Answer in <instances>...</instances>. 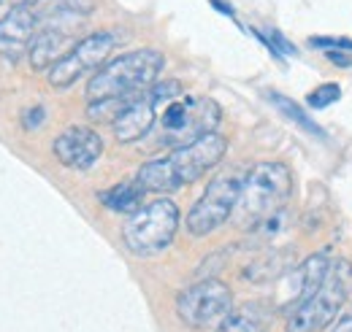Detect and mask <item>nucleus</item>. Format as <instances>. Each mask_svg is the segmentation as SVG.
<instances>
[{
    "mask_svg": "<svg viewBox=\"0 0 352 332\" xmlns=\"http://www.w3.org/2000/svg\"><path fill=\"white\" fill-rule=\"evenodd\" d=\"M225 152H228V141L220 132H209L195 143L174 149L168 157L144 163L135 181L144 187V192H174L184 184L198 181L214 165H220Z\"/></svg>",
    "mask_w": 352,
    "mask_h": 332,
    "instance_id": "obj_1",
    "label": "nucleus"
},
{
    "mask_svg": "<svg viewBox=\"0 0 352 332\" xmlns=\"http://www.w3.org/2000/svg\"><path fill=\"white\" fill-rule=\"evenodd\" d=\"M293 192V170L285 163H258L241 181V195L236 206L239 227H261L271 216H276Z\"/></svg>",
    "mask_w": 352,
    "mask_h": 332,
    "instance_id": "obj_2",
    "label": "nucleus"
},
{
    "mask_svg": "<svg viewBox=\"0 0 352 332\" xmlns=\"http://www.w3.org/2000/svg\"><path fill=\"white\" fill-rule=\"evenodd\" d=\"M166 57L157 49H135L109 60L87 84L89 103L114 100V97H138L155 86Z\"/></svg>",
    "mask_w": 352,
    "mask_h": 332,
    "instance_id": "obj_3",
    "label": "nucleus"
},
{
    "mask_svg": "<svg viewBox=\"0 0 352 332\" xmlns=\"http://www.w3.org/2000/svg\"><path fill=\"white\" fill-rule=\"evenodd\" d=\"M222 119L220 106L212 97L182 95L168 103L157 117V143L160 146H187L198 138L214 132Z\"/></svg>",
    "mask_w": 352,
    "mask_h": 332,
    "instance_id": "obj_4",
    "label": "nucleus"
},
{
    "mask_svg": "<svg viewBox=\"0 0 352 332\" xmlns=\"http://www.w3.org/2000/svg\"><path fill=\"white\" fill-rule=\"evenodd\" d=\"M350 292L352 262L350 259H339V262L331 265V273H328L325 284L290 313L285 332H322L325 327H331V322L339 316L342 305L347 303Z\"/></svg>",
    "mask_w": 352,
    "mask_h": 332,
    "instance_id": "obj_5",
    "label": "nucleus"
},
{
    "mask_svg": "<svg viewBox=\"0 0 352 332\" xmlns=\"http://www.w3.org/2000/svg\"><path fill=\"white\" fill-rule=\"evenodd\" d=\"M179 230V208L168 198H157L138 211L122 224V241L135 257H155L166 251Z\"/></svg>",
    "mask_w": 352,
    "mask_h": 332,
    "instance_id": "obj_6",
    "label": "nucleus"
},
{
    "mask_svg": "<svg viewBox=\"0 0 352 332\" xmlns=\"http://www.w3.org/2000/svg\"><path fill=\"white\" fill-rule=\"evenodd\" d=\"M120 46V33H114V30H98V33H89L87 38H82L79 43H74L65 54H63V60H57L52 68H49V84L52 86H57V89H65V86H71L74 82H79L82 76H87V73H98L106 62H109V57H111V51Z\"/></svg>",
    "mask_w": 352,
    "mask_h": 332,
    "instance_id": "obj_7",
    "label": "nucleus"
},
{
    "mask_svg": "<svg viewBox=\"0 0 352 332\" xmlns=\"http://www.w3.org/2000/svg\"><path fill=\"white\" fill-rule=\"evenodd\" d=\"M182 95H184V92H182V84L174 82V79L149 86L146 92H141L138 97H133L131 106L111 122L114 138H117L120 143L141 141L144 135L152 132V127L157 125V111H163L168 103L179 100Z\"/></svg>",
    "mask_w": 352,
    "mask_h": 332,
    "instance_id": "obj_8",
    "label": "nucleus"
},
{
    "mask_svg": "<svg viewBox=\"0 0 352 332\" xmlns=\"http://www.w3.org/2000/svg\"><path fill=\"white\" fill-rule=\"evenodd\" d=\"M239 195H241V181L236 176H217L214 181H209L204 195L195 200V206L187 213V222H184L187 233L192 238H204V235L220 230L236 213Z\"/></svg>",
    "mask_w": 352,
    "mask_h": 332,
    "instance_id": "obj_9",
    "label": "nucleus"
},
{
    "mask_svg": "<svg viewBox=\"0 0 352 332\" xmlns=\"http://www.w3.org/2000/svg\"><path fill=\"white\" fill-rule=\"evenodd\" d=\"M233 308V292L228 284L217 278H204L192 287L179 292L176 297V313L187 327L204 330L222 322Z\"/></svg>",
    "mask_w": 352,
    "mask_h": 332,
    "instance_id": "obj_10",
    "label": "nucleus"
},
{
    "mask_svg": "<svg viewBox=\"0 0 352 332\" xmlns=\"http://www.w3.org/2000/svg\"><path fill=\"white\" fill-rule=\"evenodd\" d=\"M52 149H54V157L65 167L87 170V167H92L100 160L103 141L89 127H68L65 132H60L54 138V146Z\"/></svg>",
    "mask_w": 352,
    "mask_h": 332,
    "instance_id": "obj_11",
    "label": "nucleus"
},
{
    "mask_svg": "<svg viewBox=\"0 0 352 332\" xmlns=\"http://www.w3.org/2000/svg\"><path fill=\"white\" fill-rule=\"evenodd\" d=\"M38 22H41V14L30 3L14 5L0 19V43H8V46L30 43L36 38V33H38Z\"/></svg>",
    "mask_w": 352,
    "mask_h": 332,
    "instance_id": "obj_12",
    "label": "nucleus"
},
{
    "mask_svg": "<svg viewBox=\"0 0 352 332\" xmlns=\"http://www.w3.org/2000/svg\"><path fill=\"white\" fill-rule=\"evenodd\" d=\"M65 30L60 25H49L44 30L36 33V38L30 41V65L36 71H49L57 60H63V43H65Z\"/></svg>",
    "mask_w": 352,
    "mask_h": 332,
    "instance_id": "obj_13",
    "label": "nucleus"
},
{
    "mask_svg": "<svg viewBox=\"0 0 352 332\" xmlns=\"http://www.w3.org/2000/svg\"><path fill=\"white\" fill-rule=\"evenodd\" d=\"M271 322V311H265L263 303H247L239 311H230L220 322L217 332H265Z\"/></svg>",
    "mask_w": 352,
    "mask_h": 332,
    "instance_id": "obj_14",
    "label": "nucleus"
},
{
    "mask_svg": "<svg viewBox=\"0 0 352 332\" xmlns=\"http://www.w3.org/2000/svg\"><path fill=\"white\" fill-rule=\"evenodd\" d=\"M144 195H146L144 187H141L135 178H128V181H120L117 187L100 192V203L109 208V211L128 213V211H138V208H141Z\"/></svg>",
    "mask_w": 352,
    "mask_h": 332,
    "instance_id": "obj_15",
    "label": "nucleus"
},
{
    "mask_svg": "<svg viewBox=\"0 0 352 332\" xmlns=\"http://www.w3.org/2000/svg\"><path fill=\"white\" fill-rule=\"evenodd\" d=\"M265 97H268V103L274 106V108H279L290 122H296V125L301 127V130H307L311 135H317V138H325V132H322V127L314 125L311 119L307 117V111L298 106V103H293L290 97H285V95H279V92H265Z\"/></svg>",
    "mask_w": 352,
    "mask_h": 332,
    "instance_id": "obj_16",
    "label": "nucleus"
},
{
    "mask_svg": "<svg viewBox=\"0 0 352 332\" xmlns=\"http://www.w3.org/2000/svg\"><path fill=\"white\" fill-rule=\"evenodd\" d=\"M339 97H342V86L339 84H320L317 89H311L307 97V103L311 108H328V106H333V103H339Z\"/></svg>",
    "mask_w": 352,
    "mask_h": 332,
    "instance_id": "obj_17",
    "label": "nucleus"
},
{
    "mask_svg": "<svg viewBox=\"0 0 352 332\" xmlns=\"http://www.w3.org/2000/svg\"><path fill=\"white\" fill-rule=\"evenodd\" d=\"M258 36H261V33H258ZM261 38H263V36H261ZM263 41L271 43V49H274L276 54H296V46L287 41L279 30H268V38H263Z\"/></svg>",
    "mask_w": 352,
    "mask_h": 332,
    "instance_id": "obj_18",
    "label": "nucleus"
},
{
    "mask_svg": "<svg viewBox=\"0 0 352 332\" xmlns=\"http://www.w3.org/2000/svg\"><path fill=\"white\" fill-rule=\"evenodd\" d=\"M311 46H320V49H328V51H339V49H347L352 51L350 38H311Z\"/></svg>",
    "mask_w": 352,
    "mask_h": 332,
    "instance_id": "obj_19",
    "label": "nucleus"
},
{
    "mask_svg": "<svg viewBox=\"0 0 352 332\" xmlns=\"http://www.w3.org/2000/svg\"><path fill=\"white\" fill-rule=\"evenodd\" d=\"M44 108H41V106H38V108H33V111H28V114H25V127H28V130H33V127H38L41 125V122H44Z\"/></svg>",
    "mask_w": 352,
    "mask_h": 332,
    "instance_id": "obj_20",
    "label": "nucleus"
},
{
    "mask_svg": "<svg viewBox=\"0 0 352 332\" xmlns=\"http://www.w3.org/2000/svg\"><path fill=\"white\" fill-rule=\"evenodd\" d=\"M328 54V60L333 62V65H342V68H352V54L347 51H325Z\"/></svg>",
    "mask_w": 352,
    "mask_h": 332,
    "instance_id": "obj_21",
    "label": "nucleus"
},
{
    "mask_svg": "<svg viewBox=\"0 0 352 332\" xmlns=\"http://www.w3.org/2000/svg\"><path fill=\"white\" fill-rule=\"evenodd\" d=\"M333 332H352V311H347V313H344V316L336 322Z\"/></svg>",
    "mask_w": 352,
    "mask_h": 332,
    "instance_id": "obj_22",
    "label": "nucleus"
},
{
    "mask_svg": "<svg viewBox=\"0 0 352 332\" xmlns=\"http://www.w3.org/2000/svg\"><path fill=\"white\" fill-rule=\"evenodd\" d=\"M214 5H217V11H222V14H228V16H233V8L225 3V0H212Z\"/></svg>",
    "mask_w": 352,
    "mask_h": 332,
    "instance_id": "obj_23",
    "label": "nucleus"
},
{
    "mask_svg": "<svg viewBox=\"0 0 352 332\" xmlns=\"http://www.w3.org/2000/svg\"><path fill=\"white\" fill-rule=\"evenodd\" d=\"M22 3H30V5H33V3H38V0H22Z\"/></svg>",
    "mask_w": 352,
    "mask_h": 332,
    "instance_id": "obj_24",
    "label": "nucleus"
}]
</instances>
